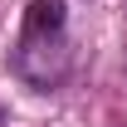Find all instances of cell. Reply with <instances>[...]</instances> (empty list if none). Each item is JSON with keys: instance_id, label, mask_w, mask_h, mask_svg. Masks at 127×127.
<instances>
[{"instance_id": "1", "label": "cell", "mask_w": 127, "mask_h": 127, "mask_svg": "<svg viewBox=\"0 0 127 127\" xmlns=\"http://www.w3.org/2000/svg\"><path fill=\"white\" fill-rule=\"evenodd\" d=\"M15 73L34 88H54L64 83L68 64H73V44H68V5L64 0H30V10L20 20L15 39Z\"/></svg>"}]
</instances>
